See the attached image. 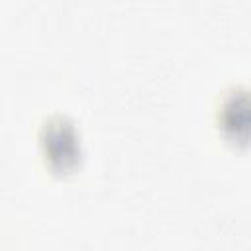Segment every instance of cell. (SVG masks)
Instances as JSON below:
<instances>
[{
    "instance_id": "cell-1",
    "label": "cell",
    "mask_w": 251,
    "mask_h": 251,
    "mask_svg": "<svg viewBox=\"0 0 251 251\" xmlns=\"http://www.w3.org/2000/svg\"><path fill=\"white\" fill-rule=\"evenodd\" d=\"M39 145L47 165L55 173H71L80 161V135L65 116L49 118L39 131Z\"/></svg>"
},
{
    "instance_id": "cell-2",
    "label": "cell",
    "mask_w": 251,
    "mask_h": 251,
    "mask_svg": "<svg viewBox=\"0 0 251 251\" xmlns=\"http://www.w3.org/2000/svg\"><path fill=\"white\" fill-rule=\"evenodd\" d=\"M222 129L235 141H245L247 137V96L245 92H231L220 112Z\"/></svg>"
}]
</instances>
